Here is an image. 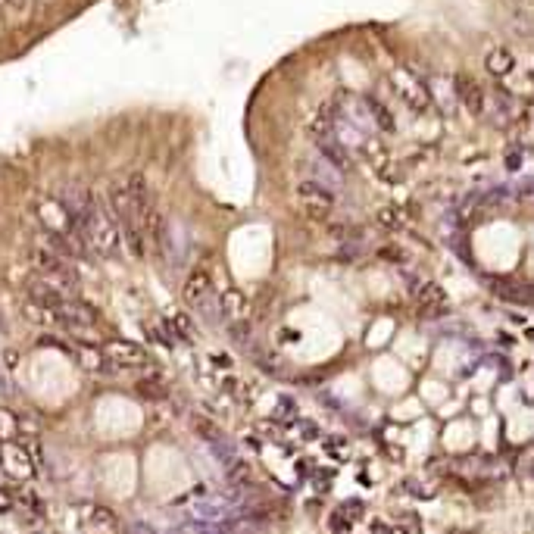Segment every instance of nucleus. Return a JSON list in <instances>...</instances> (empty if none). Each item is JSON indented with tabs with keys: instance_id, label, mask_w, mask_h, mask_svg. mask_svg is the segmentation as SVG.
<instances>
[{
	"instance_id": "a211bd4d",
	"label": "nucleus",
	"mask_w": 534,
	"mask_h": 534,
	"mask_svg": "<svg viewBox=\"0 0 534 534\" xmlns=\"http://www.w3.org/2000/svg\"><path fill=\"white\" fill-rule=\"evenodd\" d=\"M26 319L35 322V325H53V313L51 309H44L41 303H35V300L26 303Z\"/></svg>"
},
{
	"instance_id": "4468645a",
	"label": "nucleus",
	"mask_w": 534,
	"mask_h": 534,
	"mask_svg": "<svg viewBox=\"0 0 534 534\" xmlns=\"http://www.w3.org/2000/svg\"><path fill=\"white\" fill-rule=\"evenodd\" d=\"M309 175H313V182H319L322 188L334 191L341 184V169H334L331 163H325V160H316V163H309Z\"/></svg>"
},
{
	"instance_id": "9b49d317",
	"label": "nucleus",
	"mask_w": 534,
	"mask_h": 534,
	"mask_svg": "<svg viewBox=\"0 0 534 534\" xmlns=\"http://www.w3.org/2000/svg\"><path fill=\"white\" fill-rule=\"evenodd\" d=\"M484 66L490 76H509V72H515V53L506 47H490L484 53Z\"/></svg>"
},
{
	"instance_id": "0eeeda50",
	"label": "nucleus",
	"mask_w": 534,
	"mask_h": 534,
	"mask_svg": "<svg viewBox=\"0 0 534 534\" xmlns=\"http://www.w3.org/2000/svg\"><path fill=\"white\" fill-rule=\"evenodd\" d=\"M484 113H490V119H494L497 126H509V122H515V116H519V103H515V97L506 94V91H494L490 97H484Z\"/></svg>"
},
{
	"instance_id": "9d476101",
	"label": "nucleus",
	"mask_w": 534,
	"mask_h": 534,
	"mask_svg": "<svg viewBox=\"0 0 534 534\" xmlns=\"http://www.w3.org/2000/svg\"><path fill=\"white\" fill-rule=\"evenodd\" d=\"M415 307H419L422 313H440V309L447 307L444 288H440V284H431V282L419 284V288H415Z\"/></svg>"
},
{
	"instance_id": "423d86ee",
	"label": "nucleus",
	"mask_w": 534,
	"mask_h": 534,
	"mask_svg": "<svg viewBox=\"0 0 534 534\" xmlns=\"http://www.w3.org/2000/svg\"><path fill=\"white\" fill-rule=\"evenodd\" d=\"M103 356H107L116 369H135V365L147 363V353L141 350L138 344H132V341H110V344L103 347Z\"/></svg>"
},
{
	"instance_id": "ddd939ff",
	"label": "nucleus",
	"mask_w": 534,
	"mask_h": 534,
	"mask_svg": "<svg viewBox=\"0 0 534 534\" xmlns=\"http://www.w3.org/2000/svg\"><path fill=\"white\" fill-rule=\"evenodd\" d=\"M363 107H365V113H369V122H375L378 132H394V128H397L394 116H390V110L384 107L381 101H375V97H365Z\"/></svg>"
},
{
	"instance_id": "1a4fd4ad",
	"label": "nucleus",
	"mask_w": 534,
	"mask_h": 534,
	"mask_svg": "<svg viewBox=\"0 0 534 534\" xmlns=\"http://www.w3.org/2000/svg\"><path fill=\"white\" fill-rule=\"evenodd\" d=\"M0 459H3V472L10 478H28L35 475V459H28V450L22 447H0Z\"/></svg>"
},
{
	"instance_id": "f257e3e1",
	"label": "nucleus",
	"mask_w": 534,
	"mask_h": 534,
	"mask_svg": "<svg viewBox=\"0 0 534 534\" xmlns=\"http://www.w3.org/2000/svg\"><path fill=\"white\" fill-rule=\"evenodd\" d=\"M110 213H113L116 225H119V234L126 241L128 253L132 257H144V247H147V238H144V228H141V216L135 209L132 197H128L126 184L122 188H110Z\"/></svg>"
},
{
	"instance_id": "aec40b11",
	"label": "nucleus",
	"mask_w": 534,
	"mask_h": 534,
	"mask_svg": "<svg viewBox=\"0 0 534 534\" xmlns=\"http://www.w3.org/2000/svg\"><path fill=\"white\" fill-rule=\"evenodd\" d=\"M10 434H16V419L7 413V409H0V440L10 438Z\"/></svg>"
},
{
	"instance_id": "5701e85b",
	"label": "nucleus",
	"mask_w": 534,
	"mask_h": 534,
	"mask_svg": "<svg viewBox=\"0 0 534 534\" xmlns=\"http://www.w3.org/2000/svg\"><path fill=\"white\" fill-rule=\"evenodd\" d=\"M7 509H10V497L0 490V513H7Z\"/></svg>"
},
{
	"instance_id": "6e6552de",
	"label": "nucleus",
	"mask_w": 534,
	"mask_h": 534,
	"mask_svg": "<svg viewBox=\"0 0 534 534\" xmlns=\"http://www.w3.org/2000/svg\"><path fill=\"white\" fill-rule=\"evenodd\" d=\"M184 300H188L194 309H200L203 303L213 300V275L203 269L191 272V278L184 282Z\"/></svg>"
},
{
	"instance_id": "f8f14e48",
	"label": "nucleus",
	"mask_w": 534,
	"mask_h": 534,
	"mask_svg": "<svg viewBox=\"0 0 534 534\" xmlns=\"http://www.w3.org/2000/svg\"><path fill=\"white\" fill-rule=\"evenodd\" d=\"M247 297L241 294L238 288H228L225 294H222V300H219V309H222V316H228V319H234V322H244L247 319Z\"/></svg>"
},
{
	"instance_id": "2eb2a0df",
	"label": "nucleus",
	"mask_w": 534,
	"mask_h": 534,
	"mask_svg": "<svg viewBox=\"0 0 534 534\" xmlns=\"http://www.w3.org/2000/svg\"><path fill=\"white\" fill-rule=\"evenodd\" d=\"M85 525L91 528V531H110V528H116V519L110 509L103 506H91L88 513H85Z\"/></svg>"
},
{
	"instance_id": "dca6fc26",
	"label": "nucleus",
	"mask_w": 534,
	"mask_h": 534,
	"mask_svg": "<svg viewBox=\"0 0 534 534\" xmlns=\"http://www.w3.org/2000/svg\"><path fill=\"white\" fill-rule=\"evenodd\" d=\"M78 363H82L85 369H91V372H107L110 369L107 356H103L101 350H94V347H78Z\"/></svg>"
},
{
	"instance_id": "b1692460",
	"label": "nucleus",
	"mask_w": 534,
	"mask_h": 534,
	"mask_svg": "<svg viewBox=\"0 0 534 534\" xmlns=\"http://www.w3.org/2000/svg\"><path fill=\"white\" fill-rule=\"evenodd\" d=\"M0 447H3V444H0Z\"/></svg>"
},
{
	"instance_id": "39448f33",
	"label": "nucleus",
	"mask_w": 534,
	"mask_h": 534,
	"mask_svg": "<svg viewBox=\"0 0 534 534\" xmlns=\"http://www.w3.org/2000/svg\"><path fill=\"white\" fill-rule=\"evenodd\" d=\"M313 144H316V150H319V157L325 160V163H331L334 169L347 172V169L353 166V160H350V147H347L344 141H341L334 132L316 135V138H313Z\"/></svg>"
},
{
	"instance_id": "4be33fe9",
	"label": "nucleus",
	"mask_w": 534,
	"mask_h": 534,
	"mask_svg": "<svg viewBox=\"0 0 534 534\" xmlns=\"http://www.w3.org/2000/svg\"><path fill=\"white\" fill-rule=\"evenodd\" d=\"M331 528H344V531H347V528H350V522L341 519V515H334V519H331Z\"/></svg>"
},
{
	"instance_id": "6ab92c4d",
	"label": "nucleus",
	"mask_w": 534,
	"mask_h": 534,
	"mask_svg": "<svg viewBox=\"0 0 534 534\" xmlns=\"http://www.w3.org/2000/svg\"><path fill=\"white\" fill-rule=\"evenodd\" d=\"M525 157H528L525 147H515V150H509V153H506V169L519 172L522 166H525Z\"/></svg>"
},
{
	"instance_id": "412c9836",
	"label": "nucleus",
	"mask_w": 534,
	"mask_h": 534,
	"mask_svg": "<svg viewBox=\"0 0 534 534\" xmlns=\"http://www.w3.org/2000/svg\"><path fill=\"white\" fill-rule=\"evenodd\" d=\"M157 381H160V378H157V375H150L147 381H141V384H138V390H144L147 397H160V394H163V388H153Z\"/></svg>"
},
{
	"instance_id": "7ed1b4c3",
	"label": "nucleus",
	"mask_w": 534,
	"mask_h": 534,
	"mask_svg": "<svg viewBox=\"0 0 534 534\" xmlns=\"http://www.w3.org/2000/svg\"><path fill=\"white\" fill-rule=\"evenodd\" d=\"M297 203H300V209L309 216V219H328L334 209V194L328 188H322L319 182L307 178V182H300V188H297Z\"/></svg>"
},
{
	"instance_id": "20e7f679",
	"label": "nucleus",
	"mask_w": 534,
	"mask_h": 534,
	"mask_svg": "<svg viewBox=\"0 0 534 534\" xmlns=\"http://www.w3.org/2000/svg\"><path fill=\"white\" fill-rule=\"evenodd\" d=\"M450 88H453V101H456L465 113L484 116V97H488V91H484L475 78L472 76H453Z\"/></svg>"
},
{
	"instance_id": "f3484780",
	"label": "nucleus",
	"mask_w": 534,
	"mask_h": 534,
	"mask_svg": "<svg viewBox=\"0 0 534 534\" xmlns=\"http://www.w3.org/2000/svg\"><path fill=\"white\" fill-rule=\"evenodd\" d=\"M378 222H381L384 228H390V232H400V228L406 225V219H403V213L397 207H381L378 209Z\"/></svg>"
},
{
	"instance_id": "f03ea898",
	"label": "nucleus",
	"mask_w": 534,
	"mask_h": 534,
	"mask_svg": "<svg viewBox=\"0 0 534 534\" xmlns=\"http://www.w3.org/2000/svg\"><path fill=\"white\" fill-rule=\"evenodd\" d=\"M390 88H394V94L400 97L403 103H406L413 113H425L428 103H431V97H428V88L415 78V72L409 69H394L390 72Z\"/></svg>"
}]
</instances>
